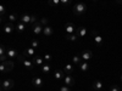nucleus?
<instances>
[{
  "mask_svg": "<svg viewBox=\"0 0 122 91\" xmlns=\"http://www.w3.org/2000/svg\"><path fill=\"white\" fill-rule=\"evenodd\" d=\"M5 64H6V69H7V73L9 72H11V70L15 68V63L12 62L11 59H9V61H5Z\"/></svg>",
  "mask_w": 122,
  "mask_h": 91,
  "instance_id": "nucleus-20",
  "label": "nucleus"
},
{
  "mask_svg": "<svg viewBox=\"0 0 122 91\" xmlns=\"http://www.w3.org/2000/svg\"><path fill=\"white\" fill-rule=\"evenodd\" d=\"M121 70H122V67H121Z\"/></svg>",
  "mask_w": 122,
  "mask_h": 91,
  "instance_id": "nucleus-42",
  "label": "nucleus"
},
{
  "mask_svg": "<svg viewBox=\"0 0 122 91\" xmlns=\"http://www.w3.org/2000/svg\"><path fill=\"white\" fill-rule=\"evenodd\" d=\"M60 4L62 6H68L71 4V0H60Z\"/></svg>",
  "mask_w": 122,
  "mask_h": 91,
  "instance_id": "nucleus-32",
  "label": "nucleus"
},
{
  "mask_svg": "<svg viewBox=\"0 0 122 91\" xmlns=\"http://www.w3.org/2000/svg\"><path fill=\"white\" fill-rule=\"evenodd\" d=\"M1 86H3L4 91H9L15 86V82L12 79H4V80H1Z\"/></svg>",
  "mask_w": 122,
  "mask_h": 91,
  "instance_id": "nucleus-4",
  "label": "nucleus"
},
{
  "mask_svg": "<svg viewBox=\"0 0 122 91\" xmlns=\"http://www.w3.org/2000/svg\"><path fill=\"white\" fill-rule=\"evenodd\" d=\"M64 77H65V72H64V70L57 69V70H55V72H54V78H55L56 80H61V79H64Z\"/></svg>",
  "mask_w": 122,
  "mask_h": 91,
  "instance_id": "nucleus-15",
  "label": "nucleus"
},
{
  "mask_svg": "<svg viewBox=\"0 0 122 91\" xmlns=\"http://www.w3.org/2000/svg\"><path fill=\"white\" fill-rule=\"evenodd\" d=\"M65 30H66V33L67 34H73L76 32V27L73 23H71V22H67L65 24Z\"/></svg>",
  "mask_w": 122,
  "mask_h": 91,
  "instance_id": "nucleus-11",
  "label": "nucleus"
},
{
  "mask_svg": "<svg viewBox=\"0 0 122 91\" xmlns=\"http://www.w3.org/2000/svg\"><path fill=\"white\" fill-rule=\"evenodd\" d=\"M78 66H79L81 72H83V73L88 72V69H89V64H88V62H86V61H82V62H81Z\"/></svg>",
  "mask_w": 122,
  "mask_h": 91,
  "instance_id": "nucleus-16",
  "label": "nucleus"
},
{
  "mask_svg": "<svg viewBox=\"0 0 122 91\" xmlns=\"http://www.w3.org/2000/svg\"><path fill=\"white\" fill-rule=\"evenodd\" d=\"M20 19V22H22L25 24H33L37 22V16L36 15H21L18 17Z\"/></svg>",
  "mask_w": 122,
  "mask_h": 91,
  "instance_id": "nucleus-2",
  "label": "nucleus"
},
{
  "mask_svg": "<svg viewBox=\"0 0 122 91\" xmlns=\"http://www.w3.org/2000/svg\"><path fill=\"white\" fill-rule=\"evenodd\" d=\"M64 72H65V74L71 75V73L73 72V66H71V64H66V66L64 67Z\"/></svg>",
  "mask_w": 122,
  "mask_h": 91,
  "instance_id": "nucleus-24",
  "label": "nucleus"
},
{
  "mask_svg": "<svg viewBox=\"0 0 122 91\" xmlns=\"http://www.w3.org/2000/svg\"><path fill=\"white\" fill-rule=\"evenodd\" d=\"M32 84H33L36 87H42V86H43V79L40 78V77H38V75H36V77H33V79H32Z\"/></svg>",
  "mask_w": 122,
  "mask_h": 91,
  "instance_id": "nucleus-12",
  "label": "nucleus"
},
{
  "mask_svg": "<svg viewBox=\"0 0 122 91\" xmlns=\"http://www.w3.org/2000/svg\"><path fill=\"white\" fill-rule=\"evenodd\" d=\"M92 57H93V52H92L90 50H86V51H83L81 54V58H82V61H86V62L92 59Z\"/></svg>",
  "mask_w": 122,
  "mask_h": 91,
  "instance_id": "nucleus-9",
  "label": "nucleus"
},
{
  "mask_svg": "<svg viewBox=\"0 0 122 91\" xmlns=\"http://www.w3.org/2000/svg\"><path fill=\"white\" fill-rule=\"evenodd\" d=\"M90 34L93 35L94 41H95V44H97L98 46H103V44H104L103 36H101L100 34H98V33H97V30H92V33H90Z\"/></svg>",
  "mask_w": 122,
  "mask_h": 91,
  "instance_id": "nucleus-5",
  "label": "nucleus"
},
{
  "mask_svg": "<svg viewBox=\"0 0 122 91\" xmlns=\"http://www.w3.org/2000/svg\"><path fill=\"white\" fill-rule=\"evenodd\" d=\"M34 63L37 66H43L44 64V58L40 56H34Z\"/></svg>",
  "mask_w": 122,
  "mask_h": 91,
  "instance_id": "nucleus-23",
  "label": "nucleus"
},
{
  "mask_svg": "<svg viewBox=\"0 0 122 91\" xmlns=\"http://www.w3.org/2000/svg\"><path fill=\"white\" fill-rule=\"evenodd\" d=\"M115 1H116L117 4H121V5H122V0H115Z\"/></svg>",
  "mask_w": 122,
  "mask_h": 91,
  "instance_id": "nucleus-37",
  "label": "nucleus"
},
{
  "mask_svg": "<svg viewBox=\"0 0 122 91\" xmlns=\"http://www.w3.org/2000/svg\"><path fill=\"white\" fill-rule=\"evenodd\" d=\"M17 61H18V62H21L27 69H30V70L34 69V64H33V62H32V61H29V59H27L22 54H18V56H17Z\"/></svg>",
  "mask_w": 122,
  "mask_h": 91,
  "instance_id": "nucleus-3",
  "label": "nucleus"
},
{
  "mask_svg": "<svg viewBox=\"0 0 122 91\" xmlns=\"http://www.w3.org/2000/svg\"><path fill=\"white\" fill-rule=\"evenodd\" d=\"M32 32L34 35H39V34H42L43 33V26L40 24L39 22H36L32 24Z\"/></svg>",
  "mask_w": 122,
  "mask_h": 91,
  "instance_id": "nucleus-6",
  "label": "nucleus"
},
{
  "mask_svg": "<svg viewBox=\"0 0 122 91\" xmlns=\"http://www.w3.org/2000/svg\"><path fill=\"white\" fill-rule=\"evenodd\" d=\"M92 87H93L95 91H100L101 89H103V83H101L100 80H95V82L93 83V85H92Z\"/></svg>",
  "mask_w": 122,
  "mask_h": 91,
  "instance_id": "nucleus-18",
  "label": "nucleus"
},
{
  "mask_svg": "<svg viewBox=\"0 0 122 91\" xmlns=\"http://www.w3.org/2000/svg\"><path fill=\"white\" fill-rule=\"evenodd\" d=\"M64 83H65V85H67V86H73L75 84H76V80L73 79V77L72 75H68V74H65V77H64Z\"/></svg>",
  "mask_w": 122,
  "mask_h": 91,
  "instance_id": "nucleus-7",
  "label": "nucleus"
},
{
  "mask_svg": "<svg viewBox=\"0 0 122 91\" xmlns=\"http://www.w3.org/2000/svg\"><path fill=\"white\" fill-rule=\"evenodd\" d=\"M93 1H97V0H93Z\"/></svg>",
  "mask_w": 122,
  "mask_h": 91,
  "instance_id": "nucleus-41",
  "label": "nucleus"
},
{
  "mask_svg": "<svg viewBox=\"0 0 122 91\" xmlns=\"http://www.w3.org/2000/svg\"><path fill=\"white\" fill-rule=\"evenodd\" d=\"M5 55V46L0 44V56H4Z\"/></svg>",
  "mask_w": 122,
  "mask_h": 91,
  "instance_id": "nucleus-35",
  "label": "nucleus"
},
{
  "mask_svg": "<svg viewBox=\"0 0 122 91\" xmlns=\"http://www.w3.org/2000/svg\"><path fill=\"white\" fill-rule=\"evenodd\" d=\"M72 11L76 16H82L87 12V5L84 3H78L72 7Z\"/></svg>",
  "mask_w": 122,
  "mask_h": 91,
  "instance_id": "nucleus-1",
  "label": "nucleus"
},
{
  "mask_svg": "<svg viewBox=\"0 0 122 91\" xmlns=\"http://www.w3.org/2000/svg\"><path fill=\"white\" fill-rule=\"evenodd\" d=\"M110 91H120V87L117 85H112L110 87Z\"/></svg>",
  "mask_w": 122,
  "mask_h": 91,
  "instance_id": "nucleus-36",
  "label": "nucleus"
},
{
  "mask_svg": "<svg viewBox=\"0 0 122 91\" xmlns=\"http://www.w3.org/2000/svg\"><path fill=\"white\" fill-rule=\"evenodd\" d=\"M120 91H122V90H120Z\"/></svg>",
  "mask_w": 122,
  "mask_h": 91,
  "instance_id": "nucleus-44",
  "label": "nucleus"
},
{
  "mask_svg": "<svg viewBox=\"0 0 122 91\" xmlns=\"http://www.w3.org/2000/svg\"><path fill=\"white\" fill-rule=\"evenodd\" d=\"M30 47H33V49L39 47V41L37 39H32V40H30Z\"/></svg>",
  "mask_w": 122,
  "mask_h": 91,
  "instance_id": "nucleus-27",
  "label": "nucleus"
},
{
  "mask_svg": "<svg viewBox=\"0 0 122 91\" xmlns=\"http://www.w3.org/2000/svg\"><path fill=\"white\" fill-rule=\"evenodd\" d=\"M66 40H68V41H71V43H75V41H77V39H78V36L73 33V34H66Z\"/></svg>",
  "mask_w": 122,
  "mask_h": 91,
  "instance_id": "nucleus-22",
  "label": "nucleus"
},
{
  "mask_svg": "<svg viewBox=\"0 0 122 91\" xmlns=\"http://www.w3.org/2000/svg\"><path fill=\"white\" fill-rule=\"evenodd\" d=\"M1 22H3V17L0 16V24H1Z\"/></svg>",
  "mask_w": 122,
  "mask_h": 91,
  "instance_id": "nucleus-39",
  "label": "nucleus"
},
{
  "mask_svg": "<svg viewBox=\"0 0 122 91\" xmlns=\"http://www.w3.org/2000/svg\"><path fill=\"white\" fill-rule=\"evenodd\" d=\"M15 29L17 30V33H22V32H25V30H26V24L22 23V22H18L17 26L15 27Z\"/></svg>",
  "mask_w": 122,
  "mask_h": 91,
  "instance_id": "nucleus-19",
  "label": "nucleus"
},
{
  "mask_svg": "<svg viewBox=\"0 0 122 91\" xmlns=\"http://www.w3.org/2000/svg\"><path fill=\"white\" fill-rule=\"evenodd\" d=\"M120 80H121V82H122V73L120 74Z\"/></svg>",
  "mask_w": 122,
  "mask_h": 91,
  "instance_id": "nucleus-40",
  "label": "nucleus"
},
{
  "mask_svg": "<svg viewBox=\"0 0 122 91\" xmlns=\"http://www.w3.org/2000/svg\"><path fill=\"white\" fill-rule=\"evenodd\" d=\"M121 87H122V85H121Z\"/></svg>",
  "mask_w": 122,
  "mask_h": 91,
  "instance_id": "nucleus-43",
  "label": "nucleus"
},
{
  "mask_svg": "<svg viewBox=\"0 0 122 91\" xmlns=\"http://www.w3.org/2000/svg\"><path fill=\"white\" fill-rule=\"evenodd\" d=\"M87 33H88V30H87L86 27H78V28H76V35H77L78 38H83V36H86Z\"/></svg>",
  "mask_w": 122,
  "mask_h": 91,
  "instance_id": "nucleus-10",
  "label": "nucleus"
},
{
  "mask_svg": "<svg viewBox=\"0 0 122 91\" xmlns=\"http://www.w3.org/2000/svg\"><path fill=\"white\" fill-rule=\"evenodd\" d=\"M0 91H4L3 90V86H1V80H0Z\"/></svg>",
  "mask_w": 122,
  "mask_h": 91,
  "instance_id": "nucleus-38",
  "label": "nucleus"
},
{
  "mask_svg": "<svg viewBox=\"0 0 122 91\" xmlns=\"http://www.w3.org/2000/svg\"><path fill=\"white\" fill-rule=\"evenodd\" d=\"M60 91H71V87L67 86V85H62L60 87Z\"/></svg>",
  "mask_w": 122,
  "mask_h": 91,
  "instance_id": "nucleus-34",
  "label": "nucleus"
},
{
  "mask_svg": "<svg viewBox=\"0 0 122 91\" xmlns=\"http://www.w3.org/2000/svg\"><path fill=\"white\" fill-rule=\"evenodd\" d=\"M7 18H9V21L10 22H15V21H17V19H18V16H17V14H11V15H9L7 16Z\"/></svg>",
  "mask_w": 122,
  "mask_h": 91,
  "instance_id": "nucleus-26",
  "label": "nucleus"
},
{
  "mask_svg": "<svg viewBox=\"0 0 122 91\" xmlns=\"http://www.w3.org/2000/svg\"><path fill=\"white\" fill-rule=\"evenodd\" d=\"M5 14H6V7H5L4 5H0V16L4 17Z\"/></svg>",
  "mask_w": 122,
  "mask_h": 91,
  "instance_id": "nucleus-31",
  "label": "nucleus"
},
{
  "mask_svg": "<svg viewBox=\"0 0 122 91\" xmlns=\"http://www.w3.org/2000/svg\"><path fill=\"white\" fill-rule=\"evenodd\" d=\"M23 56H25V57H32V56H36V49H33V47L27 49L26 51H25V54H23Z\"/></svg>",
  "mask_w": 122,
  "mask_h": 91,
  "instance_id": "nucleus-17",
  "label": "nucleus"
},
{
  "mask_svg": "<svg viewBox=\"0 0 122 91\" xmlns=\"http://www.w3.org/2000/svg\"><path fill=\"white\" fill-rule=\"evenodd\" d=\"M39 23L42 24L43 27H45V26H48L49 21H48V18H46V17H43V18H42V19H40V21H39Z\"/></svg>",
  "mask_w": 122,
  "mask_h": 91,
  "instance_id": "nucleus-30",
  "label": "nucleus"
},
{
  "mask_svg": "<svg viewBox=\"0 0 122 91\" xmlns=\"http://www.w3.org/2000/svg\"><path fill=\"white\" fill-rule=\"evenodd\" d=\"M54 33V29H53V27L51 26H45V27H43V34L45 35V36H50Z\"/></svg>",
  "mask_w": 122,
  "mask_h": 91,
  "instance_id": "nucleus-14",
  "label": "nucleus"
},
{
  "mask_svg": "<svg viewBox=\"0 0 122 91\" xmlns=\"http://www.w3.org/2000/svg\"><path fill=\"white\" fill-rule=\"evenodd\" d=\"M48 4L50 5V6H59L60 5V0H48Z\"/></svg>",
  "mask_w": 122,
  "mask_h": 91,
  "instance_id": "nucleus-28",
  "label": "nucleus"
},
{
  "mask_svg": "<svg viewBox=\"0 0 122 91\" xmlns=\"http://www.w3.org/2000/svg\"><path fill=\"white\" fill-rule=\"evenodd\" d=\"M43 58H44V61H46V62H50V61H51V59H53V57H51V55H49V54H45Z\"/></svg>",
  "mask_w": 122,
  "mask_h": 91,
  "instance_id": "nucleus-33",
  "label": "nucleus"
},
{
  "mask_svg": "<svg viewBox=\"0 0 122 91\" xmlns=\"http://www.w3.org/2000/svg\"><path fill=\"white\" fill-rule=\"evenodd\" d=\"M6 56L9 58H17L18 52L16 51L15 49H6Z\"/></svg>",
  "mask_w": 122,
  "mask_h": 91,
  "instance_id": "nucleus-13",
  "label": "nucleus"
},
{
  "mask_svg": "<svg viewBox=\"0 0 122 91\" xmlns=\"http://www.w3.org/2000/svg\"><path fill=\"white\" fill-rule=\"evenodd\" d=\"M72 62L75 63V64H79L81 62H82V58H81V55H75L73 56V58H72Z\"/></svg>",
  "mask_w": 122,
  "mask_h": 91,
  "instance_id": "nucleus-25",
  "label": "nucleus"
},
{
  "mask_svg": "<svg viewBox=\"0 0 122 91\" xmlns=\"http://www.w3.org/2000/svg\"><path fill=\"white\" fill-rule=\"evenodd\" d=\"M50 70H51V66H50L49 63H44V64L42 66V72H43L44 74H49Z\"/></svg>",
  "mask_w": 122,
  "mask_h": 91,
  "instance_id": "nucleus-21",
  "label": "nucleus"
},
{
  "mask_svg": "<svg viewBox=\"0 0 122 91\" xmlns=\"http://www.w3.org/2000/svg\"><path fill=\"white\" fill-rule=\"evenodd\" d=\"M15 27L16 26H14V23L12 22H9V23H5L4 24V33L5 34H11L12 32H14V30H15Z\"/></svg>",
  "mask_w": 122,
  "mask_h": 91,
  "instance_id": "nucleus-8",
  "label": "nucleus"
},
{
  "mask_svg": "<svg viewBox=\"0 0 122 91\" xmlns=\"http://www.w3.org/2000/svg\"><path fill=\"white\" fill-rule=\"evenodd\" d=\"M0 72H1V73H7V69H6L5 62H1V64H0Z\"/></svg>",
  "mask_w": 122,
  "mask_h": 91,
  "instance_id": "nucleus-29",
  "label": "nucleus"
}]
</instances>
